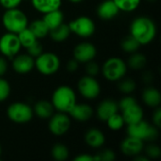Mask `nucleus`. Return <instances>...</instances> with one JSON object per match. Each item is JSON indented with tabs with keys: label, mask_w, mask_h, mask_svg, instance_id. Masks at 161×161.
Returning <instances> with one entry per match:
<instances>
[{
	"label": "nucleus",
	"mask_w": 161,
	"mask_h": 161,
	"mask_svg": "<svg viewBox=\"0 0 161 161\" xmlns=\"http://www.w3.org/2000/svg\"><path fill=\"white\" fill-rule=\"evenodd\" d=\"M130 35L133 36L141 45L148 44L156 38L157 25L155 22L149 17H137L131 23Z\"/></svg>",
	"instance_id": "obj_1"
},
{
	"label": "nucleus",
	"mask_w": 161,
	"mask_h": 161,
	"mask_svg": "<svg viewBox=\"0 0 161 161\" xmlns=\"http://www.w3.org/2000/svg\"><path fill=\"white\" fill-rule=\"evenodd\" d=\"M49 119L48 127L52 134L62 136L69 131L71 127V119L66 113L58 111V113L53 114Z\"/></svg>",
	"instance_id": "obj_11"
},
{
	"label": "nucleus",
	"mask_w": 161,
	"mask_h": 161,
	"mask_svg": "<svg viewBox=\"0 0 161 161\" xmlns=\"http://www.w3.org/2000/svg\"><path fill=\"white\" fill-rule=\"evenodd\" d=\"M10 93V86L8 82L3 78H0V102L5 101Z\"/></svg>",
	"instance_id": "obj_35"
},
{
	"label": "nucleus",
	"mask_w": 161,
	"mask_h": 161,
	"mask_svg": "<svg viewBox=\"0 0 161 161\" xmlns=\"http://www.w3.org/2000/svg\"><path fill=\"white\" fill-rule=\"evenodd\" d=\"M69 1L74 2V3H78V2H80V1H82V0H69Z\"/></svg>",
	"instance_id": "obj_45"
},
{
	"label": "nucleus",
	"mask_w": 161,
	"mask_h": 161,
	"mask_svg": "<svg viewBox=\"0 0 161 161\" xmlns=\"http://www.w3.org/2000/svg\"><path fill=\"white\" fill-rule=\"evenodd\" d=\"M105 135L97 128H91L85 134V142L92 148H100L105 143Z\"/></svg>",
	"instance_id": "obj_19"
},
{
	"label": "nucleus",
	"mask_w": 161,
	"mask_h": 161,
	"mask_svg": "<svg viewBox=\"0 0 161 161\" xmlns=\"http://www.w3.org/2000/svg\"><path fill=\"white\" fill-rule=\"evenodd\" d=\"M94 157L96 161H112L116 158L115 153L110 149H104Z\"/></svg>",
	"instance_id": "obj_33"
},
{
	"label": "nucleus",
	"mask_w": 161,
	"mask_h": 161,
	"mask_svg": "<svg viewBox=\"0 0 161 161\" xmlns=\"http://www.w3.org/2000/svg\"><path fill=\"white\" fill-rule=\"evenodd\" d=\"M51 37V39L54 41V42H64L66 41L70 34H71V29L69 27L68 25L62 23L60 24L58 26L49 30V33H48Z\"/></svg>",
	"instance_id": "obj_24"
},
{
	"label": "nucleus",
	"mask_w": 161,
	"mask_h": 161,
	"mask_svg": "<svg viewBox=\"0 0 161 161\" xmlns=\"http://www.w3.org/2000/svg\"><path fill=\"white\" fill-rule=\"evenodd\" d=\"M1 155H2V148H1V145H0V158H1Z\"/></svg>",
	"instance_id": "obj_46"
},
{
	"label": "nucleus",
	"mask_w": 161,
	"mask_h": 161,
	"mask_svg": "<svg viewBox=\"0 0 161 161\" xmlns=\"http://www.w3.org/2000/svg\"><path fill=\"white\" fill-rule=\"evenodd\" d=\"M63 18H64V15H63L62 11L58 8L56 10L49 11L47 13H44L42 20L45 23V25H47L48 29L51 30V29L58 26L60 24H62Z\"/></svg>",
	"instance_id": "obj_23"
},
{
	"label": "nucleus",
	"mask_w": 161,
	"mask_h": 161,
	"mask_svg": "<svg viewBox=\"0 0 161 161\" xmlns=\"http://www.w3.org/2000/svg\"><path fill=\"white\" fill-rule=\"evenodd\" d=\"M153 125L159 128L161 126V108L159 107L156 108V110L153 113Z\"/></svg>",
	"instance_id": "obj_40"
},
{
	"label": "nucleus",
	"mask_w": 161,
	"mask_h": 161,
	"mask_svg": "<svg viewBox=\"0 0 161 161\" xmlns=\"http://www.w3.org/2000/svg\"><path fill=\"white\" fill-rule=\"evenodd\" d=\"M119 90L125 93V94H129L131 92H133L136 89V83L133 79L131 78H126V79H124L120 82L119 84Z\"/></svg>",
	"instance_id": "obj_32"
},
{
	"label": "nucleus",
	"mask_w": 161,
	"mask_h": 161,
	"mask_svg": "<svg viewBox=\"0 0 161 161\" xmlns=\"http://www.w3.org/2000/svg\"><path fill=\"white\" fill-rule=\"evenodd\" d=\"M27 49V53L29 56H31L32 58H37L39 55H41L42 53V45L38 42H34L32 44H30L28 47H26Z\"/></svg>",
	"instance_id": "obj_36"
},
{
	"label": "nucleus",
	"mask_w": 161,
	"mask_h": 161,
	"mask_svg": "<svg viewBox=\"0 0 161 161\" xmlns=\"http://www.w3.org/2000/svg\"><path fill=\"white\" fill-rule=\"evenodd\" d=\"M127 65L120 58H110L105 61L102 67V73L108 81L121 80L126 74Z\"/></svg>",
	"instance_id": "obj_5"
},
{
	"label": "nucleus",
	"mask_w": 161,
	"mask_h": 161,
	"mask_svg": "<svg viewBox=\"0 0 161 161\" xmlns=\"http://www.w3.org/2000/svg\"><path fill=\"white\" fill-rule=\"evenodd\" d=\"M7 115L10 121L16 124L28 123L33 117V109L25 103L16 102L8 106Z\"/></svg>",
	"instance_id": "obj_7"
},
{
	"label": "nucleus",
	"mask_w": 161,
	"mask_h": 161,
	"mask_svg": "<svg viewBox=\"0 0 161 161\" xmlns=\"http://www.w3.org/2000/svg\"><path fill=\"white\" fill-rule=\"evenodd\" d=\"M118 109H119L118 104L114 100L106 99L98 105L96 109V114L99 120L106 122L111 115L118 112Z\"/></svg>",
	"instance_id": "obj_16"
},
{
	"label": "nucleus",
	"mask_w": 161,
	"mask_h": 161,
	"mask_svg": "<svg viewBox=\"0 0 161 161\" xmlns=\"http://www.w3.org/2000/svg\"><path fill=\"white\" fill-rule=\"evenodd\" d=\"M21 43L17 34L8 32L0 38V53L8 58L15 57L21 50Z\"/></svg>",
	"instance_id": "obj_9"
},
{
	"label": "nucleus",
	"mask_w": 161,
	"mask_h": 161,
	"mask_svg": "<svg viewBox=\"0 0 161 161\" xmlns=\"http://www.w3.org/2000/svg\"><path fill=\"white\" fill-rule=\"evenodd\" d=\"M121 46H122V49L125 51L126 53H135L138 51L141 44L133 36L130 35L123 40Z\"/></svg>",
	"instance_id": "obj_29"
},
{
	"label": "nucleus",
	"mask_w": 161,
	"mask_h": 161,
	"mask_svg": "<svg viewBox=\"0 0 161 161\" xmlns=\"http://www.w3.org/2000/svg\"><path fill=\"white\" fill-rule=\"evenodd\" d=\"M17 36H18V39L20 41L21 45L25 47V48L28 47L30 44H32L34 42H36L38 40L28 27H25L23 30H21L20 32H18Z\"/></svg>",
	"instance_id": "obj_26"
},
{
	"label": "nucleus",
	"mask_w": 161,
	"mask_h": 161,
	"mask_svg": "<svg viewBox=\"0 0 161 161\" xmlns=\"http://www.w3.org/2000/svg\"><path fill=\"white\" fill-rule=\"evenodd\" d=\"M35 67V60L34 58L29 56L28 54H22L16 55L13 61H12V68L18 74H27L32 71Z\"/></svg>",
	"instance_id": "obj_14"
},
{
	"label": "nucleus",
	"mask_w": 161,
	"mask_h": 161,
	"mask_svg": "<svg viewBox=\"0 0 161 161\" xmlns=\"http://www.w3.org/2000/svg\"><path fill=\"white\" fill-rule=\"evenodd\" d=\"M146 57L142 53H134L128 58V66L133 70H142L146 65Z\"/></svg>",
	"instance_id": "obj_27"
},
{
	"label": "nucleus",
	"mask_w": 161,
	"mask_h": 161,
	"mask_svg": "<svg viewBox=\"0 0 161 161\" xmlns=\"http://www.w3.org/2000/svg\"><path fill=\"white\" fill-rule=\"evenodd\" d=\"M78 64H79V62L76 59L74 58V59H71V60L68 61L66 68H67V70L70 73H75L77 70V68H78Z\"/></svg>",
	"instance_id": "obj_41"
},
{
	"label": "nucleus",
	"mask_w": 161,
	"mask_h": 161,
	"mask_svg": "<svg viewBox=\"0 0 161 161\" xmlns=\"http://www.w3.org/2000/svg\"><path fill=\"white\" fill-rule=\"evenodd\" d=\"M7 70H8V63L4 58L0 57V76L5 75Z\"/></svg>",
	"instance_id": "obj_43"
},
{
	"label": "nucleus",
	"mask_w": 161,
	"mask_h": 161,
	"mask_svg": "<svg viewBox=\"0 0 161 161\" xmlns=\"http://www.w3.org/2000/svg\"><path fill=\"white\" fill-rule=\"evenodd\" d=\"M32 6L41 13H47L58 9L61 6V0H31Z\"/></svg>",
	"instance_id": "obj_21"
},
{
	"label": "nucleus",
	"mask_w": 161,
	"mask_h": 161,
	"mask_svg": "<svg viewBox=\"0 0 161 161\" xmlns=\"http://www.w3.org/2000/svg\"><path fill=\"white\" fill-rule=\"evenodd\" d=\"M96 48L91 42H80L74 49V58L78 62L86 63L92 60L96 56Z\"/></svg>",
	"instance_id": "obj_12"
},
{
	"label": "nucleus",
	"mask_w": 161,
	"mask_h": 161,
	"mask_svg": "<svg viewBox=\"0 0 161 161\" xmlns=\"http://www.w3.org/2000/svg\"><path fill=\"white\" fill-rule=\"evenodd\" d=\"M85 70H86L88 75L95 76L99 73V65L95 61H93V59H92V60H90V61L86 62Z\"/></svg>",
	"instance_id": "obj_37"
},
{
	"label": "nucleus",
	"mask_w": 161,
	"mask_h": 161,
	"mask_svg": "<svg viewBox=\"0 0 161 161\" xmlns=\"http://www.w3.org/2000/svg\"><path fill=\"white\" fill-rule=\"evenodd\" d=\"M77 89L79 93L87 99L96 98L101 92L100 84L94 78V76L91 75L81 77L77 83Z\"/></svg>",
	"instance_id": "obj_10"
},
{
	"label": "nucleus",
	"mask_w": 161,
	"mask_h": 161,
	"mask_svg": "<svg viewBox=\"0 0 161 161\" xmlns=\"http://www.w3.org/2000/svg\"><path fill=\"white\" fill-rule=\"evenodd\" d=\"M135 160L136 161H148L149 160V158H148L146 156H140V155H138V156H136V157H135Z\"/></svg>",
	"instance_id": "obj_44"
},
{
	"label": "nucleus",
	"mask_w": 161,
	"mask_h": 161,
	"mask_svg": "<svg viewBox=\"0 0 161 161\" xmlns=\"http://www.w3.org/2000/svg\"><path fill=\"white\" fill-rule=\"evenodd\" d=\"M120 10L130 12L135 10L141 4V0H113Z\"/></svg>",
	"instance_id": "obj_30"
},
{
	"label": "nucleus",
	"mask_w": 161,
	"mask_h": 161,
	"mask_svg": "<svg viewBox=\"0 0 161 161\" xmlns=\"http://www.w3.org/2000/svg\"><path fill=\"white\" fill-rule=\"evenodd\" d=\"M143 142L140 139L127 136L121 143V151L127 157H136L143 150Z\"/></svg>",
	"instance_id": "obj_13"
},
{
	"label": "nucleus",
	"mask_w": 161,
	"mask_h": 161,
	"mask_svg": "<svg viewBox=\"0 0 161 161\" xmlns=\"http://www.w3.org/2000/svg\"><path fill=\"white\" fill-rule=\"evenodd\" d=\"M135 103H137V100H136L134 97L127 95V96H125L124 98L121 99L120 103L118 104V107H119V108L122 110V109H124V108H127L128 106H130V105H132V104H135Z\"/></svg>",
	"instance_id": "obj_38"
},
{
	"label": "nucleus",
	"mask_w": 161,
	"mask_h": 161,
	"mask_svg": "<svg viewBox=\"0 0 161 161\" xmlns=\"http://www.w3.org/2000/svg\"><path fill=\"white\" fill-rule=\"evenodd\" d=\"M106 122H107L108 126L111 130H114V131L120 130L124 126V125H125V121H124L123 116L121 114H119L118 112H116L113 115H111Z\"/></svg>",
	"instance_id": "obj_31"
},
{
	"label": "nucleus",
	"mask_w": 161,
	"mask_h": 161,
	"mask_svg": "<svg viewBox=\"0 0 161 161\" xmlns=\"http://www.w3.org/2000/svg\"><path fill=\"white\" fill-rule=\"evenodd\" d=\"M122 116L125 124L133 125L143 120V110L138 103H135L122 109Z\"/></svg>",
	"instance_id": "obj_15"
},
{
	"label": "nucleus",
	"mask_w": 161,
	"mask_h": 161,
	"mask_svg": "<svg viewBox=\"0 0 161 161\" xmlns=\"http://www.w3.org/2000/svg\"><path fill=\"white\" fill-rule=\"evenodd\" d=\"M35 67L39 73L44 75H51L56 74L60 67V60L58 57L51 52L42 53L35 58Z\"/></svg>",
	"instance_id": "obj_6"
},
{
	"label": "nucleus",
	"mask_w": 161,
	"mask_h": 161,
	"mask_svg": "<svg viewBox=\"0 0 161 161\" xmlns=\"http://www.w3.org/2000/svg\"><path fill=\"white\" fill-rule=\"evenodd\" d=\"M145 154H146V156H147V158L149 159L150 158L156 159V158H158L161 156V150L158 145L154 144V143H151V144H149L146 147Z\"/></svg>",
	"instance_id": "obj_34"
},
{
	"label": "nucleus",
	"mask_w": 161,
	"mask_h": 161,
	"mask_svg": "<svg viewBox=\"0 0 161 161\" xmlns=\"http://www.w3.org/2000/svg\"><path fill=\"white\" fill-rule=\"evenodd\" d=\"M71 32L81 38L91 37L95 31V24L88 16H79L68 25Z\"/></svg>",
	"instance_id": "obj_8"
},
{
	"label": "nucleus",
	"mask_w": 161,
	"mask_h": 161,
	"mask_svg": "<svg viewBox=\"0 0 161 161\" xmlns=\"http://www.w3.org/2000/svg\"><path fill=\"white\" fill-rule=\"evenodd\" d=\"M27 27L32 31V33L35 35L37 39L44 38L49 33V29L45 25V23L43 22V20H35L31 22L27 25Z\"/></svg>",
	"instance_id": "obj_25"
},
{
	"label": "nucleus",
	"mask_w": 161,
	"mask_h": 161,
	"mask_svg": "<svg viewBox=\"0 0 161 161\" xmlns=\"http://www.w3.org/2000/svg\"><path fill=\"white\" fill-rule=\"evenodd\" d=\"M148 1H151V2H154V1H156V0H148Z\"/></svg>",
	"instance_id": "obj_47"
},
{
	"label": "nucleus",
	"mask_w": 161,
	"mask_h": 161,
	"mask_svg": "<svg viewBox=\"0 0 161 161\" xmlns=\"http://www.w3.org/2000/svg\"><path fill=\"white\" fill-rule=\"evenodd\" d=\"M21 2L22 0H0V5L6 9H8L17 8L21 4Z\"/></svg>",
	"instance_id": "obj_39"
},
{
	"label": "nucleus",
	"mask_w": 161,
	"mask_h": 161,
	"mask_svg": "<svg viewBox=\"0 0 161 161\" xmlns=\"http://www.w3.org/2000/svg\"><path fill=\"white\" fill-rule=\"evenodd\" d=\"M75 161H93L95 160V157L94 156H90V155H86V154H82L79 155L77 157H75L74 158Z\"/></svg>",
	"instance_id": "obj_42"
},
{
	"label": "nucleus",
	"mask_w": 161,
	"mask_h": 161,
	"mask_svg": "<svg viewBox=\"0 0 161 161\" xmlns=\"http://www.w3.org/2000/svg\"><path fill=\"white\" fill-rule=\"evenodd\" d=\"M2 23L8 32L15 34L28 25L27 16L24 11L17 8H8L2 16Z\"/></svg>",
	"instance_id": "obj_3"
},
{
	"label": "nucleus",
	"mask_w": 161,
	"mask_h": 161,
	"mask_svg": "<svg viewBox=\"0 0 161 161\" xmlns=\"http://www.w3.org/2000/svg\"><path fill=\"white\" fill-rule=\"evenodd\" d=\"M69 114L76 121L86 122L92 117L93 109L88 104H75L69 111Z\"/></svg>",
	"instance_id": "obj_18"
},
{
	"label": "nucleus",
	"mask_w": 161,
	"mask_h": 161,
	"mask_svg": "<svg viewBox=\"0 0 161 161\" xmlns=\"http://www.w3.org/2000/svg\"><path fill=\"white\" fill-rule=\"evenodd\" d=\"M142 100L145 105L151 108H158L161 103V94L159 91L154 87L146 88L142 92Z\"/></svg>",
	"instance_id": "obj_20"
},
{
	"label": "nucleus",
	"mask_w": 161,
	"mask_h": 161,
	"mask_svg": "<svg viewBox=\"0 0 161 161\" xmlns=\"http://www.w3.org/2000/svg\"><path fill=\"white\" fill-rule=\"evenodd\" d=\"M51 155L55 160L64 161L69 157V150L64 144L56 143L51 150Z\"/></svg>",
	"instance_id": "obj_28"
},
{
	"label": "nucleus",
	"mask_w": 161,
	"mask_h": 161,
	"mask_svg": "<svg viewBox=\"0 0 161 161\" xmlns=\"http://www.w3.org/2000/svg\"><path fill=\"white\" fill-rule=\"evenodd\" d=\"M35 114L41 119H49L54 114V107L51 102L47 100L38 101L33 108Z\"/></svg>",
	"instance_id": "obj_22"
},
{
	"label": "nucleus",
	"mask_w": 161,
	"mask_h": 161,
	"mask_svg": "<svg viewBox=\"0 0 161 161\" xmlns=\"http://www.w3.org/2000/svg\"><path fill=\"white\" fill-rule=\"evenodd\" d=\"M120 12L119 8L113 0H105L97 8V15L102 20H111Z\"/></svg>",
	"instance_id": "obj_17"
},
{
	"label": "nucleus",
	"mask_w": 161,
	"mask_h": 161,
	"mask_svg": "<svg viewBox=\"0 0 161 161\" xmlns=\"http://www.w3.org/2000/svg\"><path fill=\"white\" fill-rule=\"evenodd\" d=\"M127 135L140 139L142 142H154L158 137V128L142 120L136 124L127 125Z\"/></svg>",
	"instance_id": "obj_4"
},
{
	"label": "nucleus",
	"mask_w": 161,
	"mask_h": 161,
	"mask_svg": "<svg viewBox=\"0 0 161 161\" xmlns=\"http://www.w3.org/2000/svg\"><path fill=\"white\" fill-rule=\"evenodd\" d=\"M51 103L54 108H56L58 111L69 113V111L76 104L75 92L69 86H59L53 92Z\"/></svg>",
	"instance_id": "obj_2"
}]
</instances>
